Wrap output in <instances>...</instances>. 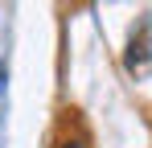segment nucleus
Listing matches in <instances>:
<instances>
[{
	"label": "nucleus",
	"instance_id": "1",
	"mask_svg": "<svg viewBox=\"0 0 152 148\" xmlns=\"http://www.w3.org/2000/svg\"><path fill=\"white\" fill-rule=\"evenodd\" d=\"M58 148H86V136H62Z\"/></svg>",
	"mask_w": 152,
	"mask_h": 148
}]
</instances>
